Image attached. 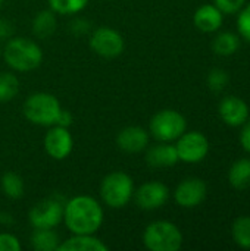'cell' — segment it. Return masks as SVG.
<instances>
[{"label": "cell", "mask_w": 250, "mask_h": 251, "mask_svg": "<svg viewBox=\"0 0 250 251\" xmlns=\"http://www.w3.org/2000/svg\"><path fill=\"white\" fill-rule=\"evenodd\" d=\"M221 119L228 126H242L249 118V106L237 96H227L218 106Z\"/></svg>", "instance_id": "cell-14"}, {"label": "cell", "mask_w": 250, "mask_h": 251, "mask_svg": "<svg viewBox=\"0 0 250 251\" xmlns=\"http://www.w3.org/2000/svg\"><path fill=\"white\" fill-rule=\"evenodd\" d=\"M109 247L94 234H74L59 244L57 251H108Z\"/></svg>", "instance_id": "cell-16"}, {"label": "cell", "mask_w": 250, "mask_h": 251, "mask_svg": "<svg viewBox=\"0 0 250 251\" xmlns=\"http://www.w3.org/2000/svg\"><path fill=\"white\" fill-rule=\"evenodd\" d=\"M233 240L240 249L250 250V216H240L231 228Z\"/></svg>", "instance_id": "cell-23"}, {"label": "cell", "mask_w": 250, "mask_h": 251, "mask_svg": "<svg viewBox=\"0 0 250 251\" xmlns=\"http://www.w3.org/2000/svg\"><path fill=\"white\" fill-rule=\"evenodd\" d=\"M237 29L240 32V35L250 43V3L243 6L239 10V16H237Z\"/></svg>", "instance_id": "cell-27"}, {"label": "cell", "mask_w": 250, "mask_h": 251, "mask_svg": "<svg viewBox=\"0 0 250 251\" xmlns=\"http://www.w3.org/2000/svg\"><path fill=\"white\" fill-rule=\"evenodd\" d=\"M134 181L122 171H115L108 174L100 182V197L102 201L111 209L125 207L134 196Z\"/></svg>", "instance_id": "cell-3"}, {"label": "cell", "mask_w": 250, "mask_h": 251, "mask_svg": "<svg viewBox=\"0 0 250 251\" xmlns=\"http://www.w3.org/2000/svg\"><path fill=\"white\" fill-rule=\"evenodd\" d=\"M228 182L236 190L250 188V159H239L228 171Z\"/></svg>", "instance_id": "cell-20"}, {"label": "cell", "mask_w": 250, "mask_h": 251, "mask_svg": "<svg viewBox=\"0 0 250 251\" xmlns=\"http://www.w3.org/2000/svg\"><path fill=\"white\" fill-rule=\"evenodd\" d=\"M59 235L53 228H34L31 234V247L35 251H57Z\"/></svg>", "instance_id": "cell-18"}, {"label": "cell", "mask_w": 250, "mask_h": 251, "mask_svg": "<svg viewBox=\"0 0 250 251\" xmlns=\"http://www.w3.org/2000/svg\"><path fill=\"white\" fill-rule=\"evenodd\" d=\"M22 246L16 235L0 232V251H21Z\"/></svg>", "instance_id": "cell-29"}, {"label": "cell", "mask_w": 250, "mask_h": 251, "mask_svg": "<svg viewBox=\"0 0 250 251\" xmlns=\"http://www.w3.org/2000/svg\"><path fill=\"white\" fill-rule=\"evenodd\" d=\"M246 0H214V4L227 15H233L237 13L243 6H245Z\"/></svg>", "instance_id": "cell-28"}, {"label": "cell", "mask_w": 250, "mask_h": 251, "mask_svg": "<svg viewBox=\"0 0 250 251\" xmlns=\"http://www.w3.org/2000/svg\"><path fill=\"white\" fill-rule=\"evenodd\" d=\"M143 244L150 251H178L183 246V234L172 222L155 221L146 226Z\"/></svg>", "instance_id": "cell-4"}, {"label": "cell", "mask_w": 250, "mask_h": 251, "mask_svg": "<svg viewBox=\"0 0 250 251\" xmlns=\"http://www.w3.org/2000/svg\"><path fill=\"white\" fill-rule=\"evenodd\" d=\"M0 57H1V47H0Z\"/></svg>", "instance_id": "cell-36"}, {"label": "cell", "mask_w": 250, "mask_h": 251, "mask_svg": "<svg viewBox=\"0 0 250 251\" xmlns=\"http://www.w3.org/2000/svg\"><path fill=\"white\" fill-rule=\"evenodd\" d=\"M240 47V38L233 32H221L215 37L212 49L220 56H231Z\"/></svg>", "instance_id": "cell-22"}, {"label": "cell", "mask_w": 250, "mask_h": 251, "mask_svg": "<svg viewBox=\"0 0 250 251\" xmlns=\"http://www.w3.org/2000/svg\"><path fill=\"white\" fill-rule=\"evenodd\" d=\"M230 81V76L228 74L224 71V69H220V68H215L209 72L208 75V85L212 91H222L227 84Z\"/></svg>", "instance_id": "cell-26"}, {"label": "cell", "mask_w": 250, "mask_h": 251, "mask_svg": "<svg viewBox=\"0 0 250 251\" xmlns=\"http://www.w3.org/2000/svg\"><path fill=\"white\" fill-rule=\"evenodd\" d=\"M103 218L102 204L91 196H75L63 206V222L72 234H96Z\"/></svg>", "instance_id": "cell-1"}, {"label": "cell", "mask_w": 250, "mask_h": 251, "mask_svg": "<svg viewBox=\"0 0 250 251\" xmlns=\"http://www.w3.org/2000/svg\"><path fill=\"white\" fill-rule=\"evenodd\" d=\"M222 15L215 4H203L194 12L193 22L202 32H215L222 25Z\"/></svg>", "instance_id": "cell-17"}, {"label": "cell", "mask_w": 250, "mask_h": 251, "mask_svg": "<svg viewBox=\"0 0 250 251\" xmlns=\"http://www.w3.org/2000/svg\"><path fill=\"white\" fill-rule=\"evenodd\" d=\"M178 153L175 146L169 143H161L152 146L146 151V163L150 168L161 169V168H171L178 163Z\"/></svg>", "instance_id": "cell-15"}, {"label": "cell", "mask_w": 250, "mask_h": 251, "mask_svg": "<svg viewBox=\"0 0 250 251\" xmlns=\"http://www.w3.org/2000/svg\"><path fill=\"white\" fill-rule=\"evenodd\" d=\"M56 26H57V19H56V13L52 9L38 12L32 19V34L40 40L53 35Z\"/></svg>", "instance_id": "cell-19"}, {"label": "cell", "mask_w": 250, "mask_h": 251, "mask_svg": "<svg viewBox=\"0 0 250 251\" xmlns=\"http://www.w3.org/2000/svg\"><path fill=\"white\" fill-rule=\"evenodd\" d=\"M15 222V219H13V216L10 215V213H7V212H0V224L1 225H10V224H13Z\"/></svg>", "instance_id": "cell-34"}, {"label": "cell", "mask_w": 250, "mask_h": 251, "mask_svg": "<svg viewBox=\"0 0 250 251\" xmlns=\"http://www.w3.org/2000/svg\"><path fill=\"white\" fill-rule=\"evenodd\" d=\"M3 3H4V0H0V7L3 6Z\"/></svg>", "instance_id": "cell-35"}, {"label": "cell", "mask_w": 250, "mask_h": 251, "mask_svg": "<svg viewBox=\"0 0 250 251\" xmlns=\"http://www.w3.org/2000/svg\"><path fill=\"white\" fill-rule=\"evenodd\" d=\"M43 146L46 153L52 159L55 160L66 159L74 149V138L69 132V128L59 126V125L49 126V131L44 135Z\"/></svg>", "instance_id": "cell-11"}, {"label": "cell", "mask_w": 250, "mask_h": 251, "mask_svg": "<svg viewBox=\"0 0 250 251\" xmlns=\"http://www.w3.org/2000/svg\"><path fill=\"white\" fill-rule=\"evenodd\" d=\"M0 187L3 194L10 200L21 199L25 191V184L22 176L15 172H6L0 179Z\"/></svg>", "instance_id": "cell-21"}, {"label": "cell", "mask_w": 250, "mask_h": 251, "mask_svg": "<svg viewBox=\"0 0 250 251\" xmlns=\"http://www.w3.org/2000/svg\"><path fill=\"white\" fill-rule=\"evenodd\" d=\"M47 1L50 9L57 15L80 13L88 4V0H47Z\"/></svg>", "instance_id": "cell-25"}, {"label": "cell", "mask_w": 250, "mask_h": 251, "mask_svg": "<svg viewBox=\"0 0 250 251\" xmlns=\"http://www.w3.org/2000/svg\"><path fill=\"white\" fill-rule=\"evenodd\" d=\"M133 199L137 207L143 210H156L167 204L169 199V188L161 181H149L134 190Z\"/></svg>", "instance_id": "cell-10"}, {"label": "cell", "mask_w": 250, "mask_h": 251, "mask_svg": "<svg viewBox=\"0 0 250 251\" xmlns=\"http://www.w3.org/2000/svg\"><path fill=\"white\" fill-rule=\"evenodd\" d=\"M240 144L248 153H250V121L243 124V129L240 132Z\"/></svg>", "instance_id": "cell-32"}, {"label": "cell", "mask_w": 250, "mask_h": 251, "mask_svg": "<svg viewBox=\"0 0 250 251\" xmlns=\"http://www.w3.org/2000/svg\"><path fill=\"white\" fill-rule=\"evenodd\" d=\"M63 206L65 203L57 197L52 196L40 203L34 204L28 213V219L32 228H56L63 222Z\"/></svg>", "instance_id": "cell-7"}, {"label": "cell", "mask_w": 250, "mask_h": 251, "mask_svg": "<svg viewBox=\"0 0 250 251\" xmlns=\"http://www.w3.org/2000/svg\"><path fill=\"white\" fill-rule=\"evenodd\" d=\"M206 184L200 178H187L177 185L174 191V200L180 207L193 209L202 204V201L206 199Z\"/></svg>", "instance_id": "cell-12"}, {"label": "cell", "mask_w": 250, "mask_h": 251, "mask_svg": "<svg viewBox=\"0 0 250 251\" xmlns=\"http://www.w3.org/2000/svg\"><path fill=\"white\" fill-rule=\"evenodd\" d=\"M19 79L12 72H0V103H7L16 97Z\"/></svg>", "instance_id": "cell-24"}, {"label": "cell", "mask_w": 250, "mask_h": 251, "mask_svg": "<svg viewBox=\"0 0 250 251\" xmlns=\"http://www.w3.org/2000/svg\"><path fill=\"white\" fill-rule=\"evenodd\" d=\"M90 49L106 59H113L118 57L125 47L124 37L116 31L115 28L111 26H99L96 28L91 35H90Z\"/></svg>", "instance_id": "cell-8"}, {"label": "cell", "mask_w": 250, "mask_h": 251, "mask_svg": "<svg viewBox=\"0 0 250 251\" xmlns=\"http://www.w3.org/2000/svg\"><path fill=\"white\" fill-rule=\"evenodd\" d=\"M74 122V116L69 110H65L62 109L57 119H56V124L55 125H59V126H65V128H69Z\"/></svg>", "instance_id": "cell-33"}, {"label": "cell", "mask_w": 250, "mask_h": 251, "mask_svg": "<svg viewBox=\"0 0 250 251\" xmlns=\"http://www.w3.org/2000/svg\"><path fill=\"white\" fill-rule=\"evenodd\" d=\"M62 110L59 100L50 93H34L24 103V116L34 125L52 126Z\"/></svg>", "instance_id": "cell-5"}, {"label": "cell", "mask_w": 250, "mask_h": 251, "mask_svg": "<svg viewBox=\"0 0 250 251\" xmlns=\"http://www.w3.org/2000/svg\"><path fill=\"white\" fill-rule=\"evenodd\" d=\"M90 22L85 21V19H74L71 24H69V31L74 34V35H84L90 31Z\"/></svg>", "instance_id": "cell-30"}, {"label": "cell", "mask_w": 250, "mask_h": 251, "mask_svg": "<svg viewBox=\"0 0 250 251\" xmlns=\"http://www.w3.org/2000/svg\"><path fill=\"white\" fill-rule=\"evenodd\" d=\"M178 159L186 163H199L209 153V141L199 131L184 132L175 144Z\"/></svg>", "instance_id": "cell-9"}, {"label": "cell", "mask_w": 250, "mask_h": 251, "mask_svg": "<svg viewBox=\"0 0 250 251\" xmlns=\"http://www.w3.org/2000/svg\"><path fill=\"white\" fill-rule=\"evenodd\" d=\"M187 129L186 118L174 110V109H164L155 113L149 124V132L152 137L161 143H171L178 140Z\"/></svg>", "instance_id": "cell-6"}, {"label": "cell", "mask_w": 250, "mask_h": 251, "mask_svg": "<svg viewBox=\"0 0 250 251\" xmlns=\"http://www.w3.org/2000/svg\"><path fill=\"white\" fill-rule=\"evenodd\" d=\"M7 66L16 72H31L43 62L41 47L31 38L12 37L6 41L1 50Z\"/></svg>", "instance_id": "cell-2"}, {"label": "cell", "mask_w": 250, "mask_h": 251, "mask_svg": "<svg viewBox=\"0 0 250 251\" xmlns=\"http://www.w3.org/2000/svg\"><path fill=\"white\" fill-rule=\"evenodd\" d=\"M116 146L128 154L141 153L149 146V132L141 126H125L116 135Z\"/></svg>", "instance_id": "cell-13"}, {"label": "cell", "mask_w": 250, "mask_h": 251, "mask_svg": "<svg viewBox=\"0 0 250 251\" xmlns=\"http://www.w3.org/2000/svg\"><path fill=\"white\" fill-rule=\"evenodd\" d=\"M15 32V25L6 19V18H0V40H9L13 37Z\"/></svg>", "instance_id": "cell-31"}]
</instances>
